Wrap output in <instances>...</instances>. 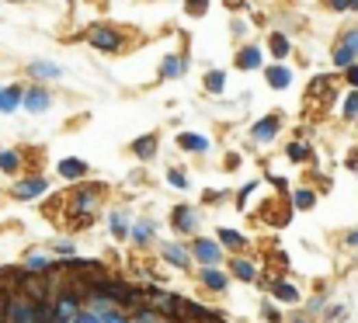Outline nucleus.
<instances>
[{"label":"nucleus","mask_w":358,"mask_h":323,"mask_svg":"<svg viewBox=\"0 0 358 323\" xmlns=\"http://www.w3.org/2000/svg\"><path fill=\"white\" fill-rule=\"evenodd\" d=\"M195 254H198V261H206V264H216L219 261V247L213 240H198L195 243Z\"/></svg>","instance_id":"nucleus-3"},{"label":"nucleus","mask_w":358,"mask_h":323,"mask_svg":"<svg viewBox=\"0 0 358 323\" xmlns=\"http://www.w3.org/2000/svg\"><path fill=\"white\" fill-rule=\"evenodd\" d=\"M178 70H181V67H178V60H167V67H164V73H167V77H174Z\"/></svg>","instance_id":"nucleus-29"},{"label":"nucleus","mask_w":358,"mask_h":323,"mask_svg":"<svg viewBox=\"0 0 358 323\" xmlns=\"http://www.w3.org/2000/svg\"><path fill=\"white\" fill-rule=\"evenodd\" d=\"M272 49L278 52V56H285V52H289V42H285L282 35H275V38H272Z\"/></svg>","instance_id":"nucleus-19"},{"label":"nucleus","mask_w":358,"mask_h":323,"mask_svg":"<svg viewBox=\"0 0 358 323\" xmlns=\"http://www.w3.org/2000/svg\"><path fill=\"white\" fill-rule=\"evenodd\" d=\"M296 205H299V208H310V205H313V195H310V191H299V195H296Z\"/></svg>","instance_id":"nucleus-20"},{"label":"nucleus","mask_w":358,"mask_h":323,"mask_svg":"<svg viewBox=\"0 0 358 323\" xmlns=\"http://www.w3.org/2000/svg\"><path fill=\"white\" fill-rule=\"evenodd\" d=\"M181 146H188V149H195V153H202V149H206L209 143H206V139H202V136H181Z\"/></svg>","instance_id":"nucleus-9"},{"label":"nucleus","mask_w":358,"mask_h":323,"mask_svg":"<svg viewBox=\"0 0 358 323\" xmlns=\"http://www.w3.org/2000/svg\"><path fill=\"white\" fill-rule=\"evenodd\" d=\"M202 4H206V0H191V11L198 14V11H202Z\"/></svg>","instance_id":"nucleus-33"},{"label":"nucleus","mask_w":358,"mask_h":323,"mask_svg":"<svg viewBox=\"0 0 358 323\" xmlns=\"http://www.w3.org/2000/svg\"><path fill=\"white\" fill-rule=\"evenodd\" d=\"M49 264H53V261H49L45 254H32L28 257V267H49Z\"/></svg>","instance_id":"nucleus-18"},{"label":"nucleus","mask_w":358,"mask_h":323,"mask_svg":"<svg viewBox=\"0 0 358 323\" xmlns=\"http://www.w3.org/2000/svg\"><path fill=\"white\" fill-rule=\"evenodd\" d=\"M178 226H191V212L178 208Z\"/></svg>","instance_id":"nucleus-26"},{"label":"nucleus","mask_w":358,"mask_h":323,"mask_svg":"<svg viewBox=\"0 0 358 323\" xmlns=\"http://www.w3.org/2000/svg\"><path fill=\"white\" fill-rule=\"evenodd\" d=\"M8 306H11V296H4V292H0V323L8 320Z\"/></svg>","instance_id":"nucleus-22"},{"label":"nucleus","mask_w":358,"mask_h":323,"mask_svg":"<svg viewBox=\"0 0 358 323\" xmlns=\"http://www.w3.org/2000/svg\"><path fill=\"white\" fill-rule=\"evenodd\" d=\"M275 296H278V299H289V302H292V299H296V289H289L285 282H278V285H275Z\"/></svg>","instance_id":"nucleus-16"},{"label":"nucleus","mask_w":358,"mask_h":323,"mask_svg":"<svg viewBox=\"0 0 358 323\" xmlns=\"http://www.w3.org/2000/svg\"><path fill=\"white\" fill-rule=\"evenodd\" d=\"M355 52H358V32H355V38H348V45L337 52V63H341V67H348V60L355 56Z\"/></svg>","instance_id":"nucleus-6"},{"label":"nucleus","mask_w":358,"mask_h":323,"mask_svg":"<svg viewBox=\"0 0 358 323\" xmlns=\"http://www.w3.org/2000/svg\"><path fill=\"white\" fill-rule=\"evenodd\" d=\"M289 156H292V160H302V156H306V146H292Z\"/></svg>","instance_id":"nucleus-30"},{"label":"nucleus","mask_w":358,"mask_h":323,"mask_svg":"<svg viewBox=\"0 0 358 323\" xmlns=\"http://www.w3.org/2000/svg\"><path fill=\"white\" fill-rule=\"evenodd\" d=\"M18 101H21V91H18V87H11L8 94H0V108H4V112H11Z\"/></svg>","instance_id":"nucleus-7"},{"label":"nucleus","mask_w":358,"mask_h":323,"mask_svg":"<svg viewBox=\"0 0 358 323\" xmlns=\"http://www.w3.org/2000/svg\"><path fill=\"white\" fill-rule=\"evenodd\" d=\"M32 70H35V73H42V77H56V73H60L56 67H45V63H35Z\"/></svg>","instance_id":"nucleus-21"},{"label":"nucleus","mask_w":358,"mask_h":323,"mask_svg":"<svg viewBox=\"0 0 358 323\" xmlns=\"http://www.w3.org/2000/svg\"><path fill=\"white\" fill-rule=\"evenodd\" d=\"M223 240H226V243H233V247L240 243V237H237V233H230V230H223Z\"/></svg>","instance_id":"nucleus-31"},{"label":"nucleus","mask_w":358,"mask_h":323,"mask_svg":"<svg viewBox=\"0 0 358 323\" xmlns=\"http://www.w3.org/2000/svg\"><path fill=\"white\" fill-rule=\"evenodd\" d=\"M60 171H63L67 178H80V174H84V164H80V160H63Z\"/></svg>","instance_id":"nucleus-8"},{"label":"nucleus","mask_w":358,"mask_h":323,"mask_svg":"<svg viewBox=\"0 0 358 323\" xmlns=\"http://www.w3.org/2000/svg\"><path fill=\"white\" fill-rule=\"evenodd\" d=\"M91 42H94L97 49H119V45H122L112 28H94V32H91Z\"/></svg>","instance_id":"nucleus-2"},{"label":"nucleus","mask_w":358,"mask_h":323,"mask_svg":"<svg viewBox=\"0 0 358 323\" xmlns=\"http://www.w3.org/2000/svg\"><path fill=\"white\" fill-rule=\"evenodd\" d=\"M344 112H348V115H358V97H348V104H344Z\"/></svg>","instance_id":"nucleus-28"},{"label":"nucleus","mask_w":358,"mask_h":323,"mask_svg":"<svg viewBox=\"0 0 358 323\" xmlns=\"http://www.w3.org/2000/svg\"><path fill=\"white\" fill-rule=\"evenodd\" d=\"M206 84H209V91H219V87H223V73H209Z\"/></svg>","instance_id":"nucleus-23"},{"label":"nucleus","mask_w":358,"mask_h":323,"mask_svg":"<svg viewBox=\"0 0 358 323\" xmlns=\"http://www.w3.org/2000/svg\"><path fill=\"white\" fill-rule=\"evenodd\" d=\"M233 272H237L240 278H254V267H250L247 261H237V264H233Z\"/></svg>","instance_id":"nucleus-14"},{"label":"nucleus","mask_w":358,"mask_h":323,"mask_svg":"<svg viewBox=\"0 0 358 323\" xmlns=\"http://www.w3.org/2000/svg\"><path fill=\"white\" fill-rule=\"evenodd\" d=\"M77 323H101V316H91V313H77Z\"/></svg>","instance_id":"nucleus-27"},{"label":"nucleus","mask_w":358,"mask_h":323,"mask_svg":"<svg viewBox=\"0 0 358 323\" xmlns=\"http://www.w3.org/2000/svg\"><path fill=\"white\" fill-rule=\"evenodd\" d=\"M240 60H243V63H240L243 70H250V67H258V49H243V56H240Z\"/></svg>","instance_id":"nucleus-13"},{"label":"nucleus","mask_w":358,"mask_h":323,"mask_svg":"<svg viewBox=\"0 0 358 323\" xmlns=\"http://www.w3.org/2000/svg\"><path fill=\"white\" fill-rule=\"evenodd\" d=\"M206 285H209L213 292H219V289H226V278H223L219 272H206Z\"/></svg>","instance_id":"nucleus-12"},{"label":"nucleus","mask_w":358,"mask_h":323,"mask_svg":"<svg viewBox=\"0 0 358 323\" xmlns=\"http://www.w3.org/2000/svg\"><path fill=\"white\" fill-rule=\"evenodd\" d=\"M0 167H4V171H14V167H18V156H14V153H0Z\"/></svg>","instance_id":"nucleus-17"},{"label":"nucleus","mask_w":358,"mask_h":323,"mask_svg":"<svg viewBox=\"0 0 358 323\" xmlns=\"http://www.w3.org/2000/svg\"><path fill=\"white\" fill-rule=\"evenodd\" d=\"M167 254H171V261H174V264H184V261H188V257H184L178 247H167Z\"/></svg>","instance_id":"nucleus-25"},{"label":"nucleus","mask_w":358,"mask_h":323,"mask_svg":"<svg viewBox=\"0 0 358 323\" xmlns=\"http://www.w3.org/2000/svg\"><path fill=\"white\" fill-rule=\"evenodd\" d=\"M136 153H139V156H150V153H153V139H150V136H143V139L136 143Z\"/></svg>","instance_id":"nucleus-15"},{"label":"nucleus","mask_w":358,"mask_h":323,"mask_svg":"<svg viewBox=\"0 0 358 323\" xmlns=\"http://www.w3.org/2000/svg\"><path fill=\"white\" fill-rule=\"evenodd\" d=\"M101 316H105V323H126V320H122V313H115V309H108V313H101Z\"/></svg>","instance_id":"nucleus-24"},{"label":"nucleus","mask_w":358,"mask_h":323,"mask_svg":"<svg viewBox=\"0 0 358 323\" xmlns=\"http://www.w3.org/2000/svg\"><path fill=\"white\" fill-rule=\"evenodd\" d=\"M4 323H38V306L32 299H14L11 296V306H8V320Z\"/></svg>","instance_id":"nucleus-1"},{"label":"nucleus","mask_w":358,"mask_h":323,"mask_svg":"<svg viewBox=\"0 0 358 323\" xmlns=\"http://www.w3.org/2000/svg\"><path fill=\"white\" fill-rule=\"evenodd\" d=\"M355 4H358V0H355Z\"/></svg>","instance_id":"nucleus-35"},{"label":"nucleus","mask_w":358,"mask_h":323,"mask_svg":"<svg viewBox=\"0 0 358 323\" xmlns=\"http://www.w3.org/2000/svg\"><path fill=\"white\" fill-rule=\"evenodd\" d=\"M268 80H272L275 87H285V84H289V70H282V67H275V70H268Z\"/></svg>","instance_id":"nucleus-11"},{"label":"nucleus","mask_w":358,"mask_h":323,"mask_svg":"<svg viewBox=\"0 0 358 323\" xmlns=\"http://www.w3.org/2000/svg\"><path fill=\"white\" fill-rule=\"evenodd\" d=\"M265 316H268V320L275 323V320H278V309H275V306H265Z\"/></svg>","instance_id":"nucleus-32"},{"label":"nucleus","mask_w":358,"mask_h":323,"mask_svg":"<svg viewBox=\"0 0 358 323\" xmlns=\"http://www.w3.org/2000/svg\"><path fill=\"white\" fill-rule=\"evenodd\" d=\"M275 129H278V122L268 119V122H261L258 129H254V136H258V139H268V136H275Z\"/></svg>","instance_id":"nucleus-10"},{"label":"nucleus","mask_w":358,"mask_h":323,"mask_svg":"<svg viewBox=\"0 0 358 323\" xmlns=\"http://www.w3.org/2000/svg\"><path fill=\"white\" fill-rule=\"evenodd\" d=\"M38 191H45V181H42V178H35V181H25V184H18V198H32V195H38Z\"/></svg>","instance_id":"nucleus-4"},{"label":"nucleus","mask_w":358,"mask_h":323,"mask_svg":"<svg viewBox=\"0 0 358 323\" xmlns=\"http://www.w3.org/2000/svg\"><path fill=\"white\" fill-rule=\"evenodd\" d=\"M331 4H334L337 11H344V4H348V0H331Z\"/></svg>","instance_id":"nucleus-34"},{"label":"nucleus","mask_w":358,"mask_h":323,"mask_svg":"<svg viewBox=\"0 0 358 323\" xmlns=\"http://www.w3.org/2000/svg\"><path fill=\"white\" fill-rule=\"evenodd\" d=\"M25 104L32 108V112H42V108L49 104V94H45V91H32V94L25 97Z\"/></svg>","instance_id":"nucleus-5"}]
</instances>
